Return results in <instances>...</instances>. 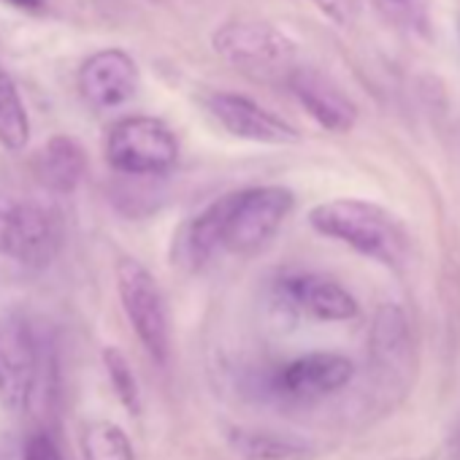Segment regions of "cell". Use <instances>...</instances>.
Segmentation results:
<instances>
[{
	"label": "cell",
	"instance_id": "obj_1",
	"mask_svg": "<svg viewBox=\"0 0 460 460\" xmlns=\"http://www.w3.org/2000/svg\"><path fill=\"white\" fill-rule=\"evenodd\" d=\"M296 208V192L282 184H261L227 192L203 211L214 227L219 252L255 255L282 230Z\"/></svg>",
	"mask_w": 460,
	"mask_h": 460
},
{
	"label": "cell",
	"instance_id": "obj_2",
	"mask_svg": "<svg viewBox=\"0 0 460 460\" xmlns=\"http://www.w3.org/2000/svg\"><path fill=\"white\" fill-rule=\"evenodd\" d=\"M309 225L320 236L347 244L349 250L398 266L406 252V234L395 214L363 198H333L309 211Z\"/></svg>",
	"mask_w": 460,
	"mask_h": 460
},
{
	"label": "cell",
	"instance_id": "obj_3",
	"mask_svg": "<svg viewBox=\"0 0 460 460\" xmlns=\"http://www.w3.org/2000/svg\"><path fill=\"white\" fill-rule=\"evenodd\" d=\"M63 242L66 222L52 200L0 190V255L28 269H47Z\"/></svg>",
	"mask_w": 460,
	"mask_h": 460
},
{
	"label": "cell",
	"instance_id": "obj_4",
	"mask_svg": "<svg viewBox=\"0 0 460 460\" xmlns=\"http://www.w3.org/2000/svg\"><path fill=\"white\" fill-rule=\"evenodd\" d=\"M211 49L236 71L252 79H288L298 49L290 36L263 20H227L211 33Z\"/></svg>",
	"mask_w": 460,
	"mask_h": 460
},
{
	"label": "cell",
	"instance_id": "obj_5",
	"mask_svg": "<svg viewBox=\"0 0 460 460\" xmlns=\"http://www.w3.org/2000/svg\"><path fill=\"white\" fill-rule=\"evenodd\" d=\"M106 163L125 176H163L179 163V141L157 117H122L106 133Z\"/></svg>",
	"mask_w": 460,
	"mask_h": 460
},
{
	"label": "cell",
	"instance_id": "obj_6",
	"mask_svg": "<svg viewBox=\"0 0 460 460\" xmlns=\"http://www.w3.org/2000/svg\"><path fill=\"white\" fill-rule=\"evenodd\" d=\"M117 296L122 304V312L138 336L141 347L155 363H168L171 355V320H168V304L165 296L155 279V274L138 263L136 258H119L117 269Z\"/></svg>",
	"mask_w": 460,
	"mask_h": 460
},
{
	"label": "cell",
	"instance_id": "obj_7",
	"mask_svg": "<svg viewBox=\"0 0 460 460\" xmlns=\"http://www.w3.org/2000/svg\"><path fill=\"white\" fill-rule=\"evenodd\" d=\"M41 347L22 314L0 317V403L9 411H25L39 379Z\"/></svg>",
	"mask_w": 460,
	"mask_h": 460
},
{
	"label": "cell",
	"instance_id": "obj_8",
	"mask_svg": "<svg viewBox=\"0 0 460 460\" xmlns=\"http://www.w3.org/2000/svg\"><path fill=\"white\" fill-rule=\"evenodd\" d=\"M277 298L285 309L320 323H347L360 312L355 296L341 282L314 271L282 274L277 279Z\"/></svg>",
	"mask_w": 460,
	"mask_h": 460
},
{
	"label": "cell",
	"instance_id": "obj_9",
	"mask_svg": "<svg viewBox=\"0 0 460 460\" xmlns=\"http://www.w3.org/2000/svg\"><path fill=\"white\" fill-rule=\"evenodd\" d=\"M208 114L242 141L266 144V146H290L301 141V133L285 122L279 114L269 111L258 101L239 93H214L206 98Z\"/></svg>",
	"mask_w": 460,
	"mask_h": 460
},
{
	"label": "cell",
	"instance_id": "obj_10",
	"mask_svg": "<svg viewBox=\"0 0 460 460\" xmlns=\"http://www.w3.org/2000/svg\"><path fill=\"white\" fill-rule=\"evenodd\" d=\"M76 87L90 109L109 111L125 106L138 93L141 71L125 49L109 47L82 63L76 74Z\"/></svg>",
	"mask_w": 460,
	"mask_h": 460
},
{
	"label": "cell",
	"instance_id": "obj_11",
	"mask_svg": "<svg viewBox=\"0 0 460 460\" xmlns=\"http://www.w3.org/2000/svg\"><path fill=\"white\" fill-rule=\"evenodd\" d=\"M352 374H355V366L347 355L309 352L285 363L274 374L271 387L282 398H290V401H320L325 395L344 390Z\"/></svg>",
	"mask_w": 460,
	"mask_h": 460
},
{
	"label": "cell",
	"instance_id": "obj_12",
	"mask_svg": "<svg viewBox=\"0 0 460 460\" xmlns=\"http://www.w3.org/2000/svg\"><path fill=\"white\" fill-rule=\"evenodd\" d=\"M296 101L309 111V117L331 130V133H349L358 122V106L349 101V95L331 82L325 74L312 68H293L285 79Z\"/></svg>",
	"mask_w": 460,
	"mask_h": 460
},
{
	"label": "cell",
	"instance_id": "obj_13",
	"mask_svg": "<svg viewBox=\"0 0 460 460\" xmlns=\"http://www.w3.org/2000/svg\"><path fill=\"white\" fill-rule=\"evenodd\" d=\"M33 171L49 192L68 195L82 184L87 173V155L76 138L60 133V136H52L44 144V149L36 155Z\"/></svg>",
	"mask_w": 460,
	"mask_h": 460
},
{
	"label": "cell",
	"instance_id": "obj_14",
	"mask_svg": "<svg viewBox=\"0 0 460 460\" xmlns=\"http://www.w3.org/2000/svg\"><path fill=\"white\" fill-rule=\"evenodd\" d=\"M227 441L247 460H309L317 452L309 438L269 428H230Z\"/></svg>",
	"mask_w": 460,
	"mask_h": 460
},
{
	"label": "cell",
	"instance_id": "obj_15",
	"mask_svg": "<svg viewBox=\"0 0 460 460\" xmlns=\"http://www.w3.org/2000/svg\"><path fill=\"white\" fill-rule=\"evenodd\" d=\"M28 141H31V117L25 101L9 68L0 63V144L12 152H20L28 146Z\"/></svg>",
	"mask_w": 460,
	"mask_h": 460
},
{
	"label": "cell",
	"instance_id": "obj_16",
	"mask_svg": "<svg viewBox=\"0 0 460 460\" xmlns=\"http://www.w3.org/2000/svg\"><path fill=\"white\" fill-rule=\"evenodd\" d=\"M82 449L87 460H136L130 436L109 420H95L84 425Z\"/></svg>",
	"mask_w": 460,
	"mask_h": 460
},
{
	"label": "cell",
	"instance_id": "obj_17",
	"mask_svg": "<svg viewBox=\"0 0 460 460\" xmlns=\"http://www.w3.org/2000/svg\"><path fill=\"white\" fill-rule=\"evenodd\" d=\"M103 368H106L111 390L119 398V403L125 406V411L141 414V387H138V379H136L125 352L117 347H106L103 349Z\"/></svg>",
	"mask_w": 460,
	"mask_h": 460
},
{
	"label": "cell",
	"instance_id": "obj_18",
	"mask_svg": "<svg viewBox=\"0 0 460 460\" xmlns=\"http://www.w3.org/2000/svg\"><path fill=\"white\" fill-rule=\"evenodd\" d=\"M312 4L341 28H349L360 17V0H312Z\"/></svg>",
	"mask_w": 460,
	"mask_h": 460
},
{
	"label": "cell",
	"instance_id": "obj_19",
	"mask_svg": "<svg viewBox=\"0 0 460 460\" xmlns=\"http://www.w3.org/2000/svg\"><path fill=\"white\" fill-rule=\"evenodd\" d=\"M22 460H63V455L47 433H33L25 444Z\"/></svg>",
	"mask_w": 460,
	"mask_h": 460
},
{
	"label": "cell",
	"instance_id": "obj_20",
	"mask_svg": "<svg viewBox=\"0 0 460 460\" xmlns=\"http://www.w3.org/2000/svg\"><path fill=\"white\" fill-rule=\"evenodd\" d=\"M4 6L25 12V14H44L47 12V0H0Z\"/></svg>",
	"mask_w": 460,
	"mask_h": 460
},
{
	"label": "cell",
	"instance_id": "obj_21",
	"mask_svg": "<svg viewBox=\"0 0 460 460\" xmlns=\"http://www.w3.org/2000/svg\"><path fill=\"white\" fill-rule=\"evenodd\" d=\"M395 4H403V0H395Z\"/></svg>",
	"mask_w": 460,
	"mask_h": 460
}]
</instances>
